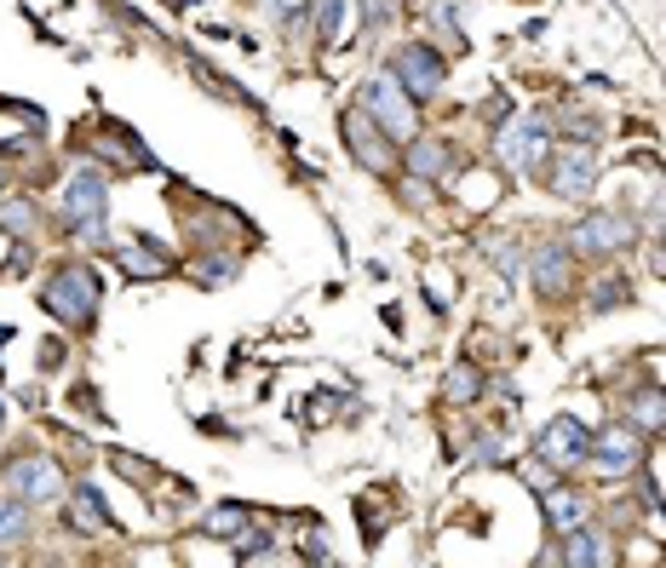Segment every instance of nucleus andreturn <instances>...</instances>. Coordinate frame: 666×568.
<instances>
[{"label":"nucleus","instance_id":"15","mask_svg":"<svg viewBox=\"0 0 666 568\" xmlns=\"http://www.w3.org/2000/svg\"><path fill=\"white\" fill-rule=\"evenodd\" d=\"M408 173L414 179H448V166H454V150L443 144V139H420V132H414V139H408Z\"/></svg>","mask_w":666,"mask_h":568},{"label":"nucleus","instance_id":"5","mask_svg":"<svg viewBox=\"0 0 666 568\" xmlns=\"http://www.w3.org/2000/svg\"><path fill=\"white\" fill-rule=\"evenodd\" d=\"M535 459L546 465V471H557V477L581 471V465L592 459V430H586L581 419H569V414H557L541 437H535Z\"/></svg>","mask_w":666,"mask_h":568},{"label":"nucleus","instance_id":"20","mask_svg":"<svg viewBox=\"0 0 666 568\" xmlns=\"http://www.w3.org/2000/svg\"><path fill=\"white\" fill-rule=\"evenodd\" d=\"M70 523L87 528V534H104V528H110L104 494H98V488H75V494H70Z\"/></svg>","mask_w":666,"mask_h":568},{"label":"nucleus","instance_id":"26","mask_svg":"<svg viewBox=\"0 0 666 568\" xmlns=\"http://www.w3.org/2000/svg\"><path fill=\"white\" fill-rule=\"evenodd\" d=\"M0 224H7V230H18V236H29V230H36V207H29V202H7Z\"/></svg>","mask_w":666,"mask_h":568},{"label":"nucleus","instance_id":"28","mask_svg":"<svg viewBox=\"0 0 666 568\" xmlns=\"http://www.w3.org/2000/svg\"><path fill=\"white\" fill-rule=\"evenodd\" d=\"M477 459H506V443H500V437H483V443H477Z\"/></svg>","mask_w":666,"mask_h":568},{"label":"nucleus","instance_id":"23","mask_svg":"<svg viewBox=\"0 0 666 568\" xmlns=\"http://www.w3.org/2000/svg\"><path fill=\"white\" fill-rule=\"evenodd\" d=\"M632 419H638V430H666V390H644L632 403Z\"/></svg>","mask_w":666,"mask_h":568},{"label":"nucleus","instance_id":"14","mask_svg":"<svg viewBox=\"0 0 666 568\" xmlns=\"http://www.w3.org/2000/svg\"><path fill=\"white\" fill-rule=\"evenodd\" d=\"M115 264H121V271L132 276V282H155V276H167V271H173V258H167L161 247H150V242H139V236H127L121 247H115Z\"/></svg>","mask_w":666,"mask_h":568},{"label":"nucleus","instance_id":"30","mask_svg":"<svg viewBox=\"0 0 666 568\" xmlns=\"http://www.w3.org/2000/svg\"><path fill=\"white\" fill-rule=\"evenodd\" d=\"M0 190H7V166H0Z\"/></svg>","mask_w":666,"mask_h":568},{"label":"nucleus","instance_id":"6","mask_svg":"<svg viewBox=\"0 0 666 568\" xmlns=\"http://www.w3.org/2000/svg\"><path fill=\"white\" fill-rule=\"evenodd\" d=\"M632 242H638V224H632L626 213H592V219H581L569 230V253L575 258H609V253H620Z\"/></svg>","mask_w":666,"mask_h":568},{"label":"nucleus","instance_id":"21","mask_svg":"<svg viewBox=\"0 0 666 568\" xmlns=\"http://www.w3.org/2000/svg\"><path fill=\"white\" fill-rule=\"evenodd\" d=\"M29 540V506L18 494H0V546H18Z\"/></svg>","mask_w":666,"mask_h":568},{"label":"nucleus","instance_id":"8","mask_svg":"<svg viewBox=\"0 0 666 568\" xmlns=\"http://www.w3.org/2000/svg\"><path fill=\"white\" fill-rule=\"evenodd\" d=\"M385 70H391L396 81H403L414 98H437V92H443V81H448V63H443V52H437V47H425V41L396 47Z\"/></svg>","mask_w":666,"mask_h":568},{"label":"nucleus","instance_id":"9","mask_svg":"<svg viewBox=\"0 0 666 568\" xmlns=\"http://www.w3.org/2000/svg\"><path fill=\"white\" fill-rule=\"evenodd\" d=\"M7 494H18L23 506H47V499H58V494H63L58 459H47V454H18V459H7Z\"/></svg>","mask_w":666,"mask_h":568},{"label":"nucleus","instance_id":"13","mask_svg":"<svg viewBox=\"0 0 666 568\" xmlns=\"http://www.w3.org/2000/svg\"><path fill=\"white\" fill-rule=\"evenodd\" d=\"M575 562V568H604V562H615V540H609V534H597V528H569V534H563V551H552L546 562Z\"/></svg>","mask_w":666,"mask_h":568},{"label":"nucleus","instance_id":"3","mask_svg":"<svg viewBox=\"0 0 666 568\" xmlns=\"http://www.w3.org/2000/svg\"><path fill=\"white\" fill-rule=\"evenodd\" d=\"M356 104L369 110V115H374V121L391 132L396 144H408L414 132H420V115H414V92H408L403 81H396L391 70H380V75H369V81H362V98H356Z\"/></svg>","mask_w":666,"mask_h":568},{"label":"nucleus","instance_id":"4","mask_svg":"<svg viewBox=\"0 0 666 568\" xmlns=\"http://www.w3.org/2000/svg\"><path fill=\"white\" fill-rule=\"evenodd\" d=\"M340 139H345V150L356 155V166H369V173H396V139L391 132L362 110V104H351L345 115H340Z\"/></svg>","mask_w":666,"mask_h":568},{"label":"nucleus","instance_id":"22","mask_svg":"<svg viewBox=\"0 0 666 568\" xmlns=\"http://www.w3.org/2000/svg\"><path fill=\"white\" fill-rule=\"evenodd\" d=\"M242 528H248V506H213V511L202 517V534H213V540H224V534L236 540Z\"/></svg>","mask_w":666,"mask_h":568},{"label":"nucleus","instance_id":"24","mask_svg":"<svg viewBox=\"0 0 666 568\" xmlns=\"http://www.w3.org/2000/svg\"><path fill=\"white\" fill-rule=\"evenodd\" d=\"M190 271H195V276H202L208 287H224L230 276H236V271H242V264H236V258H230V253H208V258H195V264H190Z\"/></svg>","mask_w":666,"mask_h":568},{"label":"nucleus","instance_id":"2","mask_svg":"<svg viewBox=\"0 0 666 568\" xmlns=\"http://www.w3.org/2000/svg\"><path fill=\"white\" fill-rule=\"evenodd\" d=\"M98 298H104V282H98L92 264H63V271L47 282L41 305H47L58 322H70V327H92Z\"/></svg>","mask_w":666,"mask_h":568},{"label":"nucleus","instance_id":"29","mask_svg":"<svg viewBox=\"0 0 666 568\" xmlns=\"http://www.w3.org/2000/svg\"><path fill=\"white\" fill-rule=\"evenodd\" d=\"M271 7H276L282 18H299V12H305V0H271Z\"/></svg>","mask_w":666,"mask_h":568},{"label":"nucleus","instance_id":"18","mask_svg":"<svg viewBox=\"0 0 666 568\" xmlns=\"http://www.w3.org/2000/svg\"><path fill=\"white\" fill-rule=\"evenodd\" d=\"M351 7H356V0H316V41H322V47H340V41H345Z\"/></svg>","mask_w":666,"mask_h":568},{"label":"nucleus","instance_id":"27","mask_svg":"<svg viewBox=\"0 0 666 568\" xmlns=\"http://www.w3.org/2000/svg\"><path fill=\"white\" fill-rule=\"evenodd\" d=\"M356 7H362V18H369V23H391L396 18V0H356Z\"/></svg>","mask_w":666,"mask_h":568},{"label":"nucleus","instance_id":"1","mask_svg":"<svg viewBox=\"0 0 666 568\" xmlns=\"http://www.w3.org/2000/svg\"><path fill=\"white\" fill-rule=\"evenodd\" d=\"M104 202H110V184L98 166H75L70 184H63V230H75L81 242H104L110 224H104Z\"/></svg>","mask_w":666,"mask_h":568},{"label":"nucleus","instance_id":"16","mask_svg":"<svg viewBox=\"0 0 666 568\" xmlns=\"http://www.w3.org/2000/svg\"><path fill=\"white\" fill-rule=\"evenodd\" d=\"M98 150H104V161H115V166H139V173H155V161L132 144V132L121 126V121H104V139H98Z\"/></svg>","mask_w":666,"mask_h":568},{"label":"nucleus","instance_id":"12","mask_svg":"<svg viewBox=\"0 0 666 568\" xmlns=\"http://www.w3.org/2000/svg\"><path fill=\"white\" fill-rule=\"evenodd\" d=\"M528 276H535L541 298H563V293H569V287H575V253H569V242L535 247V258H528Z\"/></svg>","mask_w":666,"mask_h":568},{"label":"nucleus","instance_id":"11","mask_svg":"<svg viewBox=\"0 0 666 568\" xmlns=\"http://www.w3.org/2000/svg\"><path fill=\"white\" fill-rule=\"evenodd\" d=\"M586 465H597L609 483H620V477H632L644 465V437L638 430H626V425H609V430H597L592 437V459Z\"/></svg>","mask_w":666,"mask_h":568},{"label":"nucleus","instance_id":"17","mask_svg":"<svg viewBox=\"0 0 666 568\" xmlns=\"http://www.w3.org/2000/svg\"><path fill=\"white\" fill-rule=\"evenodd\" d=\"M541 511H546V523H552L557 534H569V528H581V523L592 517L586 499L569 494V488H546V494H541Z\"/></svg>","mask_w":666,"mask_h":568},{"label":"nucleus","instance_id":"10","mask_svg":"<svg viewBox=\"0 0 666 568\" xmlns=\"http://www.w3.org/2000/svg\"><path fill=\"white\" fill-rule=\"evenodd\" d=\"M546 184H552V195H563V202H586V195L597 190V155H592V144H563L552 155Z\"/></svg>","mask_w":666,"mask_h":568},{"label":"nucleus","instance_id":"25","mask_svg":"<svg viewBox=\"0 0 666 568\" xmlns=\"http://www.w3.org/2000/svg\"><path fill=\"white\" fill-rule=\"evenodd\" d=\"M271 546H276V534H271V528H242V534H236V557H242V562L271 557Z\"/></svg>","mask_w":666,"mask_h":568},{"label":"nucleus","instance_id":"7","mask_svg":"<svg viewBox=\"0 0 666 568\" xmlns=\"http://www.w3.org/2000/svg\"><path fill=\"white\" fill-rule=\"evenodd\" d=\"M546 139H552V126L546 115H528V121H512V126H500V139H494V155L506 173H535V166L546 161Z\"/></svg>","mask_w":666,"mask_h":568},{"label":"nucleus","instance_id":"19","mask_svg":"<svg viewBox=\"0 0 666 568\" xmlns=\"http://www.w3.org/2000/svg\"><path fill=\"white\" fill-rule=\"evenodd\" d=\"M477 396H483V374H477L472 362H454L448 379H443V403H448V408H465V403H477Z\"/></svg>","mask_w":666,"mask_h":568},{"label":"nucleus","instance_id":"31","mask_svg":"<svg viewBox=\"0 0 666 568\" xmlns=\"http://www.w3.org/2000/svg\"><path fill=\"white\" fill-rule=\"evenodd\" d=\"M0 419H7V414H0Z\"/></svg>","mask_w":666,"mask_h":568}]
</instances>
